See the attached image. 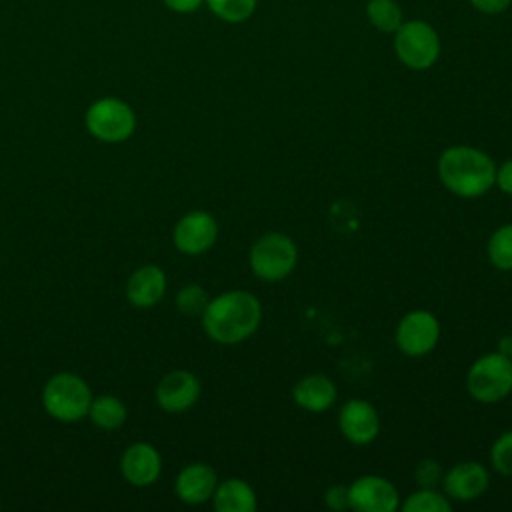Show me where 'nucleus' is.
<instances>
[{
	"label": "nucleus",
	"mask_w": 512,
	"mask_h": 512,
	"mask_svg": "<svg viewBox=\"0 0 512 512\" xmlns=\"http://www.w3.org/2000/svg\"><path fill=\"white\" fill-rule=\"evenodd\" d=\"M212 506L218 512H254L258 508L256 490L242 478L218 482L212 494Z\"/></svg>",
	"instance_id": "obj_18"
},
{
	"label": "nucleus",
	"mask_w": 512,
	"mask_h": 512,
	"mask_svg": "<svg viewBox=\"0 0 512 512\" xmlns=\"http://www.w3.org/2000/svg\"><path fill=\"white\" fill-rule=\"evenodd\" d=\"M338 390L332 378L324 374H308L292 386V400L306 412H326L336 402Z\"/></svg>",
	"instance_id": "obj_17"
},
{
	"label": "nucleus",
	"mask_w": 512,
	"mask_h": 512,
	"mask_svg": "<svg viewBox=\"0 0 512 512\" xmlns=\"http://www.w3.org/2000/svg\"><path fill=\"white\" fill-rule=\"evenodd\" d=\"M442 476H444L442 466L432 458H424L416 464L414 478L420 488H436L442 482Z\"/></svg>",
	"instance_id": "obj_26"
},
{
	"label": "nucleus",
	"mask_w": 512,
	"mask_h": 512,
	"mask_svg": "<svg viewBox=\"0 0 512 512\" xmlns=\"http://www.w3.org/2000/svg\"><path fill=\"white\" fill-rule=\"evenodd\" d=\"M366 18L376 30L386 34L396 32L404 22L402 8L396 0H368Z\"/></svg>",
	"instance_id": "obj_20"
},
{
	"label": "nucleus",
	"mask_w": 512,
	"mask_h": 512,
	"mask_svg": "<svg viewBox=\"0 0 512 512\" xmlns=\"http://www.w3.org/2000/svg\"><path fill=\"white\" fill-rule=\"evenodd\" d=\"M218 240V222L206 210H192L184 214L172 232V242L176 250L188 256H198L208 252Z\"/></svg>",
	"instance_id": "obj_10"
},
{
	"label": "nucleus",
	"mask_w": 512,
	"mask_h": 512,
	"mask_svg": "<svg viewBox=\"0 0 512 512\" xmlns=\"http://www.w3.org/2000/svg\"><path fill=\"white\" fill-rule=\"evenodd\" d=\"M210 8V12L228 22V24H240L244 20H248L256 6H258V0H204Z\"/></svg>",
	"instance_id": "obj_23"
},
{
	"label": "nucleus",
	"mask_w": 512,
	"mask_h": 512,
	"mask_svg": "<svg viewBox=\"0 0 512 512\" xmlns=\"http://www.w3.org/2000/svg\"><path fill=\"white\" fill-rule=\"evenodd\" d=\"M350 508L356 512H394L400 508L398 488L384 476L364 474L348 486Z\"/></svg>",
	"instance_id": "obj_9"
},
{
	"label": "nucleus",
	"mask_w": 512,
	"mask_h": 512,
	"mask_svg": "<svg viewBox=\"0 0 512 512\" xmlns=\"http://www.w3.org/2000/svg\"><path fill=\"white\" fill-rule=\"evenodd\" d=\"M494 186H498L504 194L512 196V158H508L500 166H496Z\"/></svg>",
	"instance_id": "obj_28"
},
{
	"label": "nucleus",
	"mask_w": 512,
	"mask_h": 512,
	"mask_svg": "<svg viewBox=\"0 0 512 512\" xmlns=\"http://www.w3.org/2000/svg\"><path fill=\"white\" fill-rule=\"evenodd\" d=\"M512 0H470L472 8H476L482 14L494 16V14H502L508 10Z\"/></svg>",
	"instance_id": "obj_29"
},
{
	"label": "nucleus",
	"mask_w": 512,
	"mask_h": 512,
	"mask_svg": "<svg viewBox=\"0 0 512 512\" xmlns=\"http://www.w3.org/2000/svg\"><path fill=\"white\" fill-rule=\"evenodd\" d=\"M402 512H450L452 502L444 492L436 488H420L400 502Z\"/></svg>",
	"instance_id": "obj_22"
},
{
	"label": "nucleus",
	"mask_w": 512,
	"mask_h": 512,
	"mask_svg": "<svg viewBox=\"0 0 512 512\" xmlns=\"http://www.w3.org/2000/svg\"><path fill=\"white\" fill-rule=\"evenodd\" d=\"M468 394L482 404H496L512 392V358L488 352L476 358L466 372Z\"/></svg>",
	"instance_id": "obj_5"
},
{
	"label": "nucleus",
	"mask_w": 512,
	"mask_h": 512,
	"mask_svg": "<svg viewBox=\"0 0 512 512\" xmlns=\"http://www.w3.org/2000/svg\"><path fill=\"white\" fill-rule=\"evenodd\" d=\"M88 132L102 142H122L136 130L132 106L116 96H104L92 102L84 116Z\"/></svg>",
	"instance_id": "obj_7"
},
{
	"label": "nucleus",
	"mask_w": 512,
	"mask_h": 512,
	"mask_svg": "<svg viewBox=\"0 0 512 512\" xmlns=\"http://www.w3.org/2000/svg\"><path fill=\"white\" fill-rule=\"evenodd\" d=\"M120 472L124 480L132 486H150L158 480L162 472L160 452L148 442H134L122 452Z\"/></svg>",
	"instance_id": "obj_14"
},
{
	"label": "nucleus",
	"mask_w": 512,
	"mask_h": 512,
	"mask_svg": "<svg viewBox=\"0 0 512 512\" xmlns=\"http://www.w3.org/2000/svg\"><path fill=\"white\" fill-rule=\"evenodd\" d=\"M248 264L256 278L264 282H280L294 272L298 264V246L288 234L266 232L250 246Z\"/></svg>",
	"instance_id": "obj_3"
},
{
	"label": "nucleus",
	"mask_w": 512,
	"mask_h": 512,
	"mask_svg": "<svg viewBox=\"0 0 512 512\" xmlns=\"http://www.w3.org/2000/svg\"><path fill=\"white\" fill-rule=\"evenodd\" d=\"M498 352H502L504 356H510L512 358V336H502L498 340Z\"/></svg>",
	"instance_id": "obj_31"
},
{
	"label": "nucleus",
	"mask_w": 512,
	"mask_h": 512,
	"mask_svg": "<svg viewBox=\"0 0 512 512\" xmlns=\"http://www.w3.org/2000/svg\"><path fill=\"white\" fill-rule=\"evenodd\" d=\"M324 504H326L330 510H336V512L350 508L348 486H344V484H334V486H330V488L324 492Z\"/></svg>",
	"instance_id": "obj_27"
},
{
	"label": "nucleus",
	"mask_w": 512,
	"mask_h": 512,
	"mask_svg": "<svg viewBox=\"0 0 512 512\" xmlns=\"http://www.w3.org/2000/svg\"><path fill=\"white\" fill-rule=\"evenodd\" d=\"M210 296L200 284H186L176 294V306L186 316H202L204 308L208 306Z\"/></svg>",
	"instance_id": "obj_24"
},
{
	"label": "nucleus",
	"mask_w": 512,
	"mask_h": 512,
	"mask_svg": "<svg viewBox=\"0 0 512 512\" xmlns=\"http://www.w3.org/2000/svg\"><path fill=\"white\" fill-rule=\"evenodd\" d=\"M490 464L502 476H512V430L502 432L490 448Z\"/></svg>",
	"instance_id": "obj_25"
},
{
	"label": "nucleus",
	"mask_w": 512,
	"mask_h": 512,
	"mask_svg": "<svg viewBox=\"0 0 512 512\" xmlns=\"http://www.w3.org/2000/svg\"><path fill=\"white\" fill-rule=\"evenodd\" d=\"M442 186L458 198H480L494 186L496 164L480 148L448 146L436 164Z\"/></svg>",
	"instance_id": "obj_2"
},
{
	"label": "nucleus",
	"mask_w": 512,
	"mask_h": 512,
	"mask_svg": "<svg viewBox=\"0 0 512 512\" xmlns=\"http://www.w3.org/2000/svg\"><path fill=\"white\" fill-rule=\"evenodd\" d=\"M90 386L72 372L54 374L42 388V406L58 422H78L92 404Z\"/></svg>",
	"instance_id": "obj_4"
},
{
	"label": "nucleus",
	"mask_w": 512,
	"mask_h": 512,
	"mask_svg": "<svg viewBox=\"0 0 512 512\" xmlns=\"http://www.w3.org/2000/svg\"><path fill=\"white\" fill-rule=\"evenodd\" d=\"M440 36L424 20H406L394 32V52L410 70H428L440 58Z\"/></svg>",
	"instance_id": "obj_6"
},
{
	"label": "nucleus",
	"mask_w": 512,
	"mask_h": 512,
	"mask_svg": "<svg viewBox=\"0 0 512 512\" xmlns=\"http://www.w3.org/2000/svg\"><path fill=\"white\" fill-rule=\"evenodd\" d=\"M488 260L502 272H512V222L498 226L486 244Z\"/></svg>",
	"instance_id": "obj_21"
},
{
	"label": "nucleus",
	"mask_w": 512,
	"mask_h": 512,
	"mask_svg": "<svg viewBox=\"0 0 512 512\" xmlns=\"http://www.w3.org/2000/svg\"><path fill=\"white\" fill-rule=\"evenodd\" d=\"M340 434L356 446L370 444L380 432V416L374 404L362 398H350L338 414Z\"/></svg>",
	"instance_id": "obj_11"
},
{
	"label": "nucleus",
	"mask_w": 512,
	"mask_h": 512,
	"mask_svg": "<svg viewBox=\"0 0 512 512\" xmlns=\"http://www.w3.org/2000/svg\"><path fill=\"white\" fill-rule=\"evenodd\" d=\"M166 8H170L172 12H178V14H192L196 12L204 0H162Z\"/></svg>",
	"instance_id": "obj_30"
},
{
	"label": "nucleus",
	"mask_w": 512,
	"mask_h": 512,
	"mask_svg": "<svg viewBox=\"0 0 512 512\" xmlns=\"http://www.w3.org/2000/svg\"><path fill=\"white\" fill-rule=\"evenodd\" d=\"M166 292V274L156 264H144L126 282V298L136 308L156 306Z\"/></svg>",
	"instance_id": "obj_16"
},
{
	"label": "nucleus",
	"mask_w": 512,
	"mask_h": 512,
	"mask_svg": "<svg viewBox=\"0 0 512 512\" xmlns=\"http://www.w3.org/2000/svg\"><path fill=\"white\" fill-rule=\"evenodd\" d=\"M488 484V468L476 460L458 462L442 476L444 494L456 502H472L480 498L488 490Z\"/></svg>",
	"instance_id": "obj_13"
},
{
	"label": "nucleus",
	"mask_w": 512,
	"mask_h": 512,
	"mask_svg": "<svg viewBox=\"0 0 512 512\" xmlns=\"http://www.w3.org/2000/svg\"><path fill=\"white\" fill-rule=\"evenodd\" d=\"M216 486H218V474L210 464H204V462L186 464L178 472L174 482L176 496L190 506H198L212 500Z\"/></svg>",
	"instance_id": "obj_15"
},
{
	"label": "nucleus",
	"mask_w": 512,
	"mask_h": 512,
	"mask_svg": "<svg viewBox=\"0 0 512 512\" xmlns=\"http://www.w3.org/2000/svg\"><path fill=\"white\" fill-rule=\"evenodd\" d=\"M202 386L190 370H172L156 386V402L164 412L180 414L192 408L200 398Z\"/></svg>",
	"instance_id": "obj_12"
},
{
	"label": "nucleus",
	"mask_w": 512,
	"mask_h": 512,
	"mask_svg": "<svg viewBox=\"0 0 512 512\" xmlns=\"http://www.w3.org/2000/svg\"><path fill=\"white\" fill-rule=\"evenodd\" d=\"M200 318L210 340L218 344H240L258 330L262 304L252 292L228 290L210 298Z\"/></svg>",
	"instance_id": "obj_1"
},
{
	"label": "nucleus",
	"mask_w": 512,
	"mask_h": 512,
	"mask_svg": "<svg viewBox=\"0 0 512 512\" xmlns=\"http://www.w3.org/2000/svg\"><path fill=\"white\" fill-rule=\"evenodd\" d=\"M88 416L98 428L118 430L126 422L128 410H126V406L120 398L110 396V394H102V396L92 398Z\"/></svg>",
	"instance_id": "obj_19"
},
{
	"label": "nucleus",
	"mask_w": 512,
	"mask_h": 512,
	"mask_svg": "<svg viewBox=\"0 0 512 512\" xmlns=\"http://www.w3.org/2000/svg\"><path fill=\"white\" fill-rule=\"evenodd\" d=\"M394 340L404 356H426L440 340V322L428 310H410L398 320Z\"/></svg>",
	"instance_id": "obj_8"
}]
</instances>
